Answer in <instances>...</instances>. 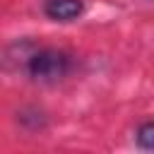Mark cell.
Here are the masks:
<instances>
[{"label":"cell","mask_w":154,"mask_h":154,"mask_svg":"<svg viewBox=\"0 0 154 154\" xmlns=\"http://www.w3.org/2000/svg\"><path fill=\"white\" fill-rule=\"evenodd\" d=\"M22 65H24V75L31 82L55 84L72 72L75 58L67 51H60V48H34L24 55Z\"/></svg>","instance_id":"6da1fadb"},{"label":"cell","mask_w":154,"mask_h":154,"mask_svg":"<svg viewBox=\"0 0 154 154\" xmlns=\"http://www.w3.org/2000/svg\"><path fill=\"white\" fill-rule=\"evenodd\" d=\"M84 2L82 0H43V14L53 22H72L82 17Z\"/></svg>","instance_id":"7a4b0ae2"},{"label":"cell","mask_w":154,"mask_h":154,"mask_svg":"<svg viewBox=\"0 0 154 154\" xmlns=\"http://www.w3.org/2000/svg\"><path fill=\"white\" fill-rule=\"evenodd\" d=\"M135 140H137V147L140 149H147V152H154V120H147L137 128L135 132Z\"/></svg>","instance_id":"3957f363"}]
</instances>
